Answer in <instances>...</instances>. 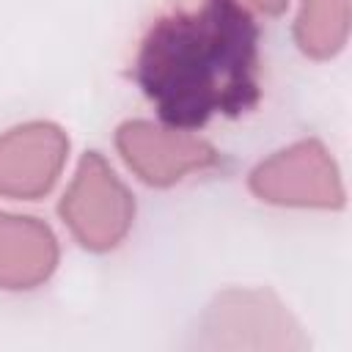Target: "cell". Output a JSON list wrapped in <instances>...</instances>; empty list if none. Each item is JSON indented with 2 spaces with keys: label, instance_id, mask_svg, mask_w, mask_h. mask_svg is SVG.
Wrapping results in <instances>:
<instances>
[{
  "label": "cell",
  "instance_id": "7",
  "mask_svg": "<svg viewBox=\"0 0 352 352\" xmlns=\"http://www.w3.org/2000/svg\"><path fill=\"white\" fill-rule=\"evenodd\" d=\"M58 264V242L36 217L0 212V289L25 292L44 283Z\"/></svg>",
  "mask_w": 352,
  "mask_h": 352
},
{
  "label": "cell",
  "instance_id": "9",
  "mask_svg": "<svg viewBox=\"0 0 352 352\" xmlns=\"http://www.w3.org/2000/svg\"><path fill=\"white\" fill-rule=\"evenodd\" d=\"M239 3V0H236ZM242 3H248V6H253V8H258V11H264V14H280L286 6H289V0H242Z\"/></svg>",
  "mask_w": 352,
  "mask_h": 352
},
{
  "label": "cell",
  "instance_id": "1",
  "mask_svg": "<svg viewBox=\"0 0 352 352\" xmlns=\"http://www.w3.org/2000/svg\"><path fill=\"white\" fill-rule=\"evenodd\" d=\"M135 80L179 129L245 113L258 99V28L236 0L168 14L143 38Z\"/></svg>",
  "mask_w": 352,
  "mask_h": 352
},
{
  "label": "cell",
  "instance_id": "2",
  "mask_svg": "<svg viewBox=\"0 0 352 352\" xmlns=\"http://www.w3.org/2000/svg\"><path fill=\"white\" fill-rule=\"evenodd\" d=\"M72 236L88 250L116 248L132 228L135 201L99 151H85L58 204Z\"/></svg>",
  "mask_w": 352,
  "mask_h": 352
},
{
  "label": "cell",
  "instance_id": "8",
  "mask_svg": "<svg viewBox=\"0 0 352 352\" xmlns=\"http://www.w3.org/2000/svg\"><path fill=\"white\" fill-rule=\"evenodd\" d=\"M349 33V0H302L294 38L311 58H333Z\"/></svg>",
  "mask_w": 352,
  "mask_h": 352
},
{
  "label": "cell",
  "instance_id": "6",
  "mask_svg": "<svg viewBox=\"0 0 352 352\" xmlns=\"http://www.w3.org/2000/svg\"><path fill=\"white\" fill-rule=\"evenodd\" d=\"M69 154L66 132L52 121H28L0 135V195L33 201L52 190Z\"/></svg>",
  "mask_w": 352,
  "mask_h": 352
},
{
  "label": "cell",
  "instance_id": "3",
  "mask_svg": "<svg viewBox=\"0 0 352 352\" xmlns=\"http://www.w3.org/2000/svg\"><path fill=\"white\" fill-rule=\"evenodd\" d=\"M201 346L212 349H302L305 338L289 311L258 289H231L220 294L204 322Z\"/></svg>",
  "mask_w": 352,
  "mask_h": 352
},
{
  "label": "cell",
  "instance_id": "4",
  "mask_svg": "<svg viewBox=\"0 0 352 352\" xmlns=\"http://www.w3.org/2000/svg\"><path fill=\"white\" fill-rule=\"evenodd\" d=\"M250 190L280 206H344V184L338 168L319 140H300L289 148L275 151L250 170Z\"/></svg>",
  "mask_w": 352,
  "mask_h": 352
},
{
  "label": "cell",
  "instance_id": "5",
  "mask_svg": "<svg viewBox=\"0 0 352 352\" xmlns=\"http://www.w3.org/2000/svg\"><path fill=\"white\" fill-rule=\"evenodd\" d=\"M116 148L126 168L146 184L168 187L192 170L217 162V151L187 129H165L151 121H124L116 132Z\"/></svg>",
  "mask_w": 352,
  "mask_h": 352
}]
</instances>
